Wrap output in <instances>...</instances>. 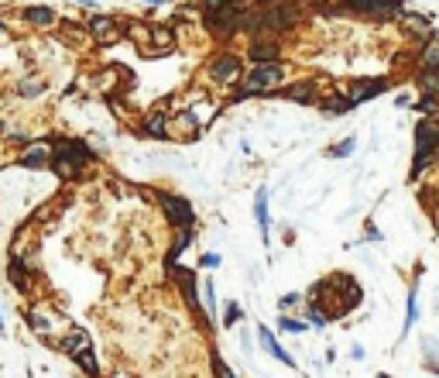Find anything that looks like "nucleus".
<instances>
[{
  "label": "nucleus",
  "instance_id": "nucleus-1",
  "mask_svg": "<svg viewBox=\"0 0 439 378\" xmlns=\"http://www.w3.org/2000/svg\"><path fill=\"white\" fill-rule=\"evenodd\" d=\"M285 80V69L278 65V62H268V65H254L250 69V76L244 80L240 86V97H248V93H265V90H275V86H282Z\"/></svg>",
  "mask_w": 439,
  "mask_h": 378
},
{
  "label": "nucleus",
  "instance_id": "nucleus-2",
  "mask_svg": "<svg viewBox=\"0 0 439 378\" xmlns=\"http://www.w3.org/2000/svg\"><path fill=\"white\" fill-rule=\"evenodd\" d=\"M261 18H265V35H282V31H292L299 24V7L295 4H271Z\"/></svg>",
  "mask_w": 439,
  "mask_h": 378
},
{
  "label": "nucleus",
  "instance_id": "nucleus-3",
  "mask_svg": "<svg viewBox=\"0 0 439 378\" xmlns=\"http://www.w3.org/2000/svg\"><path fill=\"white\" fill-rule=\"evenodd\" d=\"M158 203H162V210H165V217L172 220L179 231H189L192 227V220H196V214H192V206H189V199H182V196H172V193H162L158 196Z\"/></svg>",
  "mask_w": 439,
  "mask_h": 378
},
{
  "label": "nucleus",
  "instance_id": "nucleus-4",
  "mask_svg": "<svg viewBox=\"0 0 439 378\" xmlns=\"http://www.w3.org/2000/svg\"><path fill=\"white\" fill-rule=\"evenodd\" d=\"M210 76L216 83H237L244 76V62L237 59V56H230V52H223V56H216L210 62Z\"/></svg>",
  "mask_w": 439,
  "mask_h": 378
},
{
  "label": "nucleus",
  "instance_id": "nucleus-5",
  "mask_svg": "<svg viewBox=\"0 0 439 378\" xmlns=\"http://www.w3.org/2000/svg\"><path fill=\"white\" fill-rule=\"evenodd\" d=\"M350 11L357 14H371V18H395V11L401 7V0H344Z\"/></svg>",
  "mask_w": 439,
  "mask_h": 378
},
{
  "label": "nucleus",
  "instance_id": "nucleus-6",
  "mask_svg": "<svg viewBox=\"0 0 439 378\" xmlns=\"http://www.w3.org/2000/svg\"><path fill=\"white\" fill-rule=\"evenodd\" d=\"M90 35H93L100 45H114V41H120V21L107 18V14H96V18L90 21Z\"/></svg>",
  "mask_w": 439,
  "mask_h": 378
},
{
  "label": "nucleus",
  "instance_id": "nucleus-7",
  "mask_svg": "<svg viewBox=\"0 0 439 378\" xmlns=\"http://www.w3.org/2000/svg\"><path fill=\"white\" fill-rule=\"evenodd\" d=\"M52 159H55V152H52L48 141H35V145H28L21 152V165L24 169H45V165H52Z\"/></svg>",
  "mask_w": 439,
  "mask_h": 378
},
{
  "label": "nucleus",
  "instance_id": "nucleus-8",
  "mask_svg": "<svg viewBox=\"0 0 439 378\" xmlns=\"http://www.w3.org/2000/svg\"><path fill=\"white\" fill-rule=\"evenodd\" d=\"M55 159H58V162H69V165H76V169H83L86 162L93 159V152H90V148H86L83 141H58Z\"/></svg>",
  "mask_w": 439,
  "mask_h": 378
},
{
  "label": "nucleus",
  "instance_id": "nucleus-9",
  "mask_svg": "<svg viewBox=\"0 0 439 378\" xmlns=\"http://www.w3.org/2000/svg\"><path fill=\"white\" fill-rule=\"evenodd\" d=\"M210 24L216 35H233V31H240V11H233V7H220V11H210Z\"/></svg>",
  "mask_w": 439,
  "mask_h": 378
},
{
  "label": "nucleus",
  "instance_id": "nucleus-10",
  "mask_svg": "<svg viewBox=\"0 0 439 378\" xmlns=\"http://www.w3.org/2000/svg\"><path fill=\"white\" fill-rule=\"evenodd\" d=\"M248 56L254 59V65H268V62H278V56H282V45L275 38H261L254 41L248 48Z\"/></svg>",
  "mask_w": 439,
  "mask_h": 378
},
{
  "label": "nucleus",
  "instance_id": "nucleus-11",
  "mask_svg": "<svg viewBox=\"0 0 439 378\" xmlns=\"http://www.w3.org/2000/svg\"><path fill=\"white\" fill-rule=\"evenodd\" d=\"M258 340H261V347H265V351L271 355V358H278L282 364H285V368H295V358H292V355H288L285 347H282V344L275 340V334H271L268 327H258Z\"/></svg>",
  "mask_w": 439,
  "mask_h": 378
},
{
  "label": "nucleus",
  "instance_id": "nucleus-12",
  "mask_svg": "<svg viewBox=\"0 0 439 378\" xmlns=\"http://www.w3.org/2000/svg\"><path fill=\"white\" fill-rule=\"evenodd\" d=\"M62 351H65L69 358H76V355H83V351H93V347H90V334L79 330V327H73V330L62 337Z\"/></svg>",
  "mask_w": 439,
  "mask_h": 378
},
{
  "label": "nucleus",
  "instance_id": "nucleus-13",
  "mask_svg": "<svg viewBox=\"0 0 439 378\" xmlns=\"http://www.w3.org/2000/svg\"><path fill=\"white\" fill-rule=\"evenodd\" d=\"M282 97L292 100V103H312V100H316V83H312V80L292 83V86H285V90H282Z\"/></svg>",
  "mask_w": 439,
  "mask_h": 378
},
{
  "label": "nucleus",
  "instance_id": "nucleus-14",
  "mask_svg": "<svg viewBox=\"0 0 439 378\" xmlns=\"http://www.w3.org/2000/svg\"><path fill=\"white\" fill-rule=\"evenodd\" d=\"M384 86H388V80H364L357 83L354 90H350V103L357 107V103H364V100H371V97H378Z\"/></svg>",
  "mask_w": 439,
  "mask_h": 378
},
{
  "label": "nucleus",
  "instance_id": "nucleus-15",
  "mask_svg": "<svg viewBox=\"0 0 439 378\" xmlns=\"http://www.w3.org/2000/svg\"><path fill=\"white\" fill-rule=\"evenodd\" d=\"M28 272H35V268H28L24 261H18V258H11V272H7V279L18 285L21 293H31V275Z\"/></svg>",
  "mask_w": 439,
  "mask_h": 378
},
{
  "label": "nucleus",
  "instance_id": "nucleus-16",
  "mask_svg": "<svg viewBox=\"0 0 439 378\" xmlns=\"http://www.w3.org/2000/svg\"><path fill=\"white\" fill-rule=\"evenodd\" d=\"M254 217H258V227H261V241L268 244V224H271V220H268V189L265 186H261L258 196H254Z\"/></svg>",
  "mask_w": 439,
  "mask_h": 378
},
{
  "label": "nucleus",
  "instance_id": "nucleus-17",
  "mask_svg": "<svg viewBox=\"0 0 439 378\" xmlns=\"http://www.w3.org/2000/svg\"><path fill=\"white\" fill-rule=\"evenodd\" d=\"M172 45H175L172 28H165V24H154V28H152V48H154V52H172Z\"/></svg>",
  "mask_w": 439,
  "mask_h": 378
},
{
  "label": "nucleus",
  "instance_id": "nucleus-18",
  "mask_svg": "<svg viewBox=\"0 0 439 378\" xmlns=\"http://www.w3.org/2000/svg\"><path fill=\"white\" fill-rule=\"evenodd\" d=\"M31 327L38 330L41 337H52V330H55V317H52L48 310H31Z\"/></svg>",
  "mask_w": 439,
  "mask_h": 378
},
{
  "label": "nucleus",
  "instance_id": "nucleus-19",
  "mask_svg": "<svg viewBox=\"0 0 439 378\" xmlns=\"http://www.w3.org/2000/svg\"><path fill=\"white\" fill-rule=\"evenodd\" d=\"M24 21L28 24H38V28H48V24H55V11L52 7H28Z\"/></svg>",
  "mask_w": 439,
  "mask_h": 378
},
{
  "label": "nucleus",
  "instance_id": "nucleus-20",
  "mask_svg": "<svg viewBox=\"0 0 439 378\" xmlns=\"http://www.w3.org/2000/svg\"><path fill=\"white\" fill-rule=\"evenodd\" d=\"M189 244H192V227H189V231H179V238L172 241V248H169V268H175L179 255H182V251H186Z\"/></svg>",
  "mask_w": 439,
  "mask_h": 378
},
{
  "label": "nucleus",
  "instance_id": "nucleus-21",
  "mask_svg": "<svg viewBox=\"0 0 439 378\" xmlns=\"http://www.w3.org/2000/svg\"><path fill=\"white\" fill-rule=\"evenodd\" d=\"M165 127H169V117H165L162 110L144 120V135H152V138H165Z\"/></svg>",
  "mask_w": 439,
  "mask_h": 378
},
{
  "label": "nucleus",
  "instance_id": "nucleus-22",
  "mask_svg": "<svg viewBox=\"0 0 439 378\" xmlns=\"http://www.w3.org/2000/svg\"><path fill=\"white\" fill-rule=\"evenodd\" d=\"M419 86H422V93H425V97L439 100V73H436V69H425V73L419 76Z\"/></svg>",
  "mask_w": 439,
  "mask_h": 378
},
{
  "label": "nucleus",
  "instance_id": "nucleus-23",
  "mask_svg": "<svg viewBox=\"0 0 439 378\" xmlns=\"http://www.w3.org/2000/svg\"><path fill=\"white\" fill-rule=\"evenodd\" d=\"M323 110L329 114V117H340V114H347V110H354V103H350V97H333Z\"/></svg>",
  "mask_w": 439,
  "mask_h": 378
},
{
  "label": "nucleus",
  "instance_id": "nucleus-24",
  "mask_svg": "<svg viewBox=\"0 0 439 378\" xmlns=\"http://www.w3.org/2000/svg\"><path fill=\"white\" fill-rule=\"evenodd\" d=\"M79 364V368H83V372H86V375H100V364H96V355L93 351H83V355H76V358H73Z\"/></svg>",
  "mask_w": 439,
  "mask_h": 378
},
{
  "label": "nucleus",
  "instance_id": "nucleus-25",
  "mask_svg": "<svg viewBox=\"0 0 439 378\" xmlns=\"http://www.w3.org/2000/svg\"><path fill=\"white\" fill-rule=\"evenodd\" d=\"M419 320V299H416V289H412V296H408V306H405V334L412 330V323Z\"/></svg>",
  "mask_w": 439,
  "mask_h": 378
},
{
  "label": "nucleus",
  "instance_id": "nucleus-26",
  "mask_svg": "<svg viewBox=\"0 0 439 378\" xmlns=\"http://www.w3.org/2000/svg\"><path fill=\"white\" fill-rule=\"evenodd\" d=\"M354 148H357V141H354V138H344L340 145H333V148H329V159H347Z\"/></svg>",
  "mask_w": 439,
  "mask_h": 378
},
{
  "label": "nucleus",
  "instance_id": "nucleus-27",
  "mask_svg": "<svg viewBox=\"0 0 439 378\" xmlns=\"http://www.w3.org/2000/svg\"><path fill=\"white\" fill-rule=\"evenodd\" d=\"M405 28L416 31V35H429V24H425V18H419V14H408V18H405Z\"/></svg>",
  "mask_w": 439,
  "mask_h": 378
},
{
  "label": "nucleus",
  "instance_id": "nucleus-28",
  "mask_svg": "<svg viewBox=\"0 0 439 378\" xmlns=\"http://www.w3.org/2000/svg\"><path fill=\"white\" fill-rule=\"evenodd\" d=\"M425 69H436L439 73V41H429V48H425Z\"/></svg>",
  "mask_w": 439,
  "mask_h": 378
},
{
  "label": "nucleus",
  "instance_id": "nucleus-29",
  "mask_svg": "<svg viewBox=\"0 0 439 378\" xmlns=\"http://www.w3.org/2000/svg\"><path fill=\"white\" fill-rule=\"evenodd\" d=\"M278 327H282L285 334H302L309 323H302V320H292V317H282V320H278Z\"/></svg>",
  "mask_w": 439,
  "mask_h": 378
},
{
  "label": "nucleus",
  "instance_id": "nucleus-30",
  "mask_svg": "<svg viewBox=\"0 0 439 378\" xmlns=\"http://www.w3.org/2000/svg\"><path fill=\"white\" fill-rule=\"evenodd\" d=\"M306 313H309V323H312V327H319V330H323L326 323H329L323 310H319V306H312V303H309V310H306Z\"/></svg>",
  "mask_w": 439,
  "mask_h": 378
},
{
  "label": "nucleus",
  "instance_id": "nucleus-31",
  "mask_svg": "<svg viewBox=\"0 0 439 378\" xmlns=\"http://www.w3.org/2000/svg\"><path fill=\"white\" fill-rule=\"evenodd\" d=\"M240 320V306L237 303H227V310H223V327H233Z\"/></svg>",
  "mask_w": 439,
  "mask_h": 378
},
{
  "label": "nucleus",
  "instance_id": "nucleus-32",
  "mask_svg": "<svg viewBox=\"0 0 439 378\" xmlns=\"http://www.w3.org/2000/svg\"><path fill=\"white\" fill-rule=\"evenodd\" d=\"M213 372H216V378H237L227 368V361H223V358H213Z\"/></svg>",
  "mask_w": 439,
  "mask_h": 378
},
{
  "label": "nucleus",
  "instance_id": "nucleus-33",
  "mask_svg": "<svg viewBox=\"0 0 439 378\" xmlns=\"http://www.w3.org/2000/svg\"><path fill=\"white\" fill-rule=\"evenodd\" d=\"M295 303H302V296H299V293H288V296L282 299V303H278V310H282V313H285V310H292V306H295Z\"/></svg>",
  "mask_w": 439,
  "mask_h": 378
},
{
  "label": "nucleus",
  "instance_id": "nucleus-34",
  "mask_svg": "<svg viewBox=\"0 0 439 378\" xmlns=\"http://www.w3.org/2000/svg\"><path fill=\"white\" fill-rule=\"evenodd\" d=\"M199 265H203V268H216V265H220V255H213V251H206V255L199 258Z\"/></svg>",
  "mask_w": 439,
  "mask_h": 378
},
{
  "label": "nucleus",
  "instance_id": "nucleus-35",
  "mask_svg": "<svg viewBox=\"0 0 439 378\" xmlns=\"http://www.w3.org/2000/svg\"><path fill=\"white\" fill-rule=\"evenodd\" d=\"M206 310H210V317L216 313V296H213V282H206Z\"/></svg>",
  "mask_w": 439,
  "mask_h": 378
},
{
  "label": "nucleus",
  "instance_id": "nucleus-36",
  "mask_svg": "<svg viewBox=\"0 0 439 378\" xmlns=\"http://www.w3.org/2000/svg\"><path fill=\"white\" fill-rule=\"evenodd\" d=\"M422 344H425V351H429V355H433V351H436V344H433V340H429V337L422 340ZM429 368H433V372H439L436 364H433V358H429Z\"/></svg>",
  "mask_w": 439,
  "mask_h": 378
},
{
  "label": "nucleus",
  "instance_id": "nucleus-37",
  "mask_svg": "<svg viewBox=\"0 0 439 378\" xmlns=\"http://www.w3.org/2000/svg\"><path fill=\"white\" fill-rule=\"evenodd\" d=\"M203 4H206L210 11H220V7H227V0H203Z\"/></svg>",
  "mask_w": 439,
  "mask_h": 378
},
{
  "label": "nucleus",
  "instance_id": "nucleus-38",
  "mask_svg": "<svg viewBox=\"0 0 439 378\" xmlns=\"http://www.w3.org/2000/svg\"><path fill=\"white\" fill-rule=\"evenodd\" d=\"M367 241H381V234H378V227H374V224H367Z\"/></svg>",
  "mask_w": 439,
  "mask_h": 378
},
{
  "label": "nucleus",
  "instance_id": "nucleus-39",
  "mask_svg": "<svg viewBox=\"0 0 439 378\" xmlns=\"http://www.w3.org/2000/svg\"><path fill=\"white\" fill-rule=\"evenodd\" d=\"M230 7H233V11H244V4H250V0H227Z\"/></svg>",
  "mask_w": 439,
  "mask_h": 378
},
{
  "label": "nucleus",
  "instance_id": "nucleus-40",
  "mask_svg": "<svg viewBox=\"0 0 439 378\" xmlns=\"http://www.w3.org/2000/svg\"><path fill=\"white\" fill-rule=\"evenodd\" d=\"M0 31H4V24H0Z\"/></svg>",
  "mask_w": 439,
  "mask_h": 378
}]
</instances>
